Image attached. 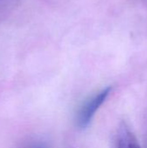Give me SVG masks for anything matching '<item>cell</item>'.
Masks as SVG:
<instances>
[{"label": "cell", "mask_w": 147, "mask_h": 148, "mask_svg": "<svg viewBox=\"0 0 147 148\" xmlns=\"http://www.w3.org/2000/svg\"><path fill=\"white\" fill-rule=\"evenodd\" d=\"M111 90L112 88L107 87L93 95L83 102L76 114L75 121L78 127L83 129L89 125L98 109L106 101L107 98L111 93Z\"/></svg>", "instance_id": "1"}, {"label": "cell", "mask_w": 147, "mask_h": 148, "mask_svg": "<svg viewBox=\"0 0 147 148\" xmlns=\"http://www.w3.org/2000/svg\"><path fill=\"white\" fill-rule=\"evenodd\" d=\"M116 148H141L130 127L122 121L117 131Z\"/></svg>", "instance_id": "2"}, {"label": "cell", "mask_w": 147, "mask_h": 148, "mask_svg": "<svg viewBox=\"0 0 147 148\" xmlns=\"http://www.w3.org/2000/svg\"><path fill=\"white\" fill-rule=\"evenodd\" d=\"M21 148H49L44 143L42 142H31L24 145Z\"/></svg>", "instance_id": "3"}]
</instances>
